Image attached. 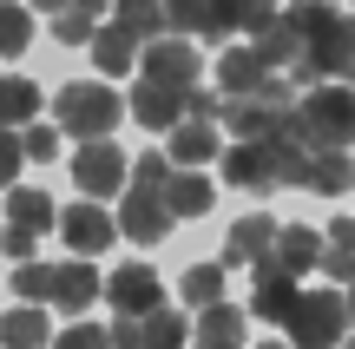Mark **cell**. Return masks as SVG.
Here are the masks:
<instances>
[{"label":"cell","instance_id":"41","mask_svg":"<svg viewBox=\"0 0 355 349\" xmlns=\"http://www.w3.org/2000/svg\"><path fill=\"white\" fill-rule=\"evenodd\" d=\"M73 7H79V13H92V20H99V13H105V0H73Z\"/></svg>","mask_w":355,"mask_h":349},{"label":"cell","instance_id":"15","mask_svg":"<svg viewBox=\"0 0 355 349\" xmlns=\"http://www.w3.org/2000/svg\"><path fill=\"white\" fill-rule=\"evenodd\" d=\"M303 191H322V198H343V191H355V165H349V145H322V152H309Z\"/></svg>","mask_w":355,"mask_h":349},{"label":"cell","instance_id":"34","mask_svg":"<svg viewBox=\"0 0 355 349\" xmlns=\"http://www.w3.org/2000/svg\"><path fill=\"white\" fill-rule=\"evenodd\" d=\"M53 40H60V46H86V40H92V13L60 7V13H53Z\"/></svg>","mask_w":355,"mask_h":349},{"label":"cell","instance_id":"36","mask_svg":"<svg viewBox=\"0 0 355 349\" xmlns=\"http://www.w3.org/2000/svg\"><path fill=\"white\" fill-rule=\"evenodd\" d=\"M26 165V152H20V126H0V185H13V171Z\"/></svg>","mask_w":355,"mask_h":349},{"label":"cell","instance_id":"23","mask_svg":"<svg viewBox=\"0 0 355 349\" xmlns=\"http://www.w3.org/2000/svg\"><path fill=\"white\" fill-rule=\"evenodd\" d=\"M270 237H277V218H237L224 237V264H257L270 257Z\"/></svg>","mask_w":355,"mask_h":349},{"label":"cell","instance_id":"19","mask_svg":"<svg viewBox=\"0 0 355 349\" xmlns=\"http://www.w3.org/2000/svg\"><path fill=\"white\" fill-rule=\"evenodd\" d=\"M165 26L171 33H204V40H224L230 20L217 0H165Z\"/></svg>","mask_w":355,"mask_h":349},{"label":"cell","instance_id":"28","mask_svg":"<svg viewBox=\"0 0 355 349\" xmlns=\"http://www.w3.org/2000/svg\"><path fill=\"white\" fill-rule=\"evenodd\" d=\"M26 46H33V13L0 0V60H20Z\"/></svg>","mask_w":355,"mask_h":349},{"label":"cell","instance_id":"32","mask_svg":"<svg viewBox=\"0 0 355 349\" xmlns=\"http://www.w3.org/2000/svg\"><path fill=\"white\" fill-rule=\"evenodd\" d=\"M184 297L198 303V310L217 303V297H224V271H217V264H191V271H184Z\"/></svg>","mask_w":355,"mask_h":349},{"label":"cell","instance_id":"27","mask_svg":"<svg viewBox=\"0 0 355 349\" xmlns=\"http://www.w3.org/2000/svg\"><path fill=\"white\" fill-rule=\"evenodd\" d=\"M322 271H329V277L355 271V218H336L329 231H322Z\"/></svg>","mask_w":355,"mask_h":349},{"label":"cell","instance_id":"21","mask_svg":"<svg viewBox=\"0 0 355 349\" xmlns=\"http://www.w3.org/2000/svg\"><path fill=\"white\" fill-rule=\"evenodd\" d=\"M165 211L171 218H204L211 211V178H198V171H165Z\"/></svg>","mask_w":355,"mask_h":349},{"label":"cell","instance_id":"33","mask_svg":"<svg viewBox=\"0 0 355 349\" xmlns=\"http://www.w3.org/2000/svg\"><path fill=\"white\" fill-rule=\"evenodd\" d=\"M13 290H20V303H46V290H53V264H33V257H26L20 271H13Z\"/></svg>","mask_w":355,"mask_h":349},{"label":"cell","instance_id":"9","mask_svg":"<svg viewBox=\"0 0 355 349\" xmlns=\"http://www.w3.org/2000/svg\"><path fill=\"white\" fill-rule=\"evenodd\" d=\"M224 158V178L237 185V191H270L277 185V152H270V139H237Z\"/></svg>","mask_w":355,"mask_h":349},{"label":"cell","instance_id":"31","mask_svg":"<svg viewBox=\"0 0 355 349\" xmlns=\"http://www.w3.org/2000/svg\"><path fill=\"white\" fill-rule=\"evenodd\" d=\"M217 7H224L230 26H250V33H263V26L277 20V0H217Z\"/></svg>","mask_w":355,"mask_h":349},{"label":"cell","instance_id":"30","mask_svg":"<svg viewBox=\"0 0 355 349\" xmlns=\"http://www.w3.org/2000/svg\"><path fill=\"white\" fill-rule=\"evenodd\" d=\"M257 46H263V60H270V66H290L296 53H303V40H296V26L283 20V7H277V20H270L263 33H257Z\"/></svg>","mask_w":355,"mask_h":349},{"label":"cell","instance_id":"24","mask_svg":"<svg viewBox=\"0 0 355 349\" xmlns=\"http://www.w3.org/2000/svg\"><path fill=\"white\" fill-rule=\"evenodd\" d=\"M53 330H46V310L40 303H20V310H0V349H33V343H46Z\"/></svg>","mask_w":355,"mask_h":349},{"label":"cell","instance_id":"13","mask_svg":"<svg viewBox=\"0 0 355 349\" xmlns=\"http://www.w3.org/2000/svg\"><path fill=\"white\" fill-rule=\"evenodd\" d=\"M105 297H112L119 316H145V310H158V277L145 264H125V271L105 277Z\"/></svg>","mask_w":355,"mask_h":349},{"label":"cell","instance_id":"26","mask_svg":"<svg viewBox=\"0 0 355 349\" xmlns=\"http://www.w3.org/2000/svg\"><path fill=\"white\" fill-rule=\"evenodd\" d=\"M26 119H40V86L7 73L0 79V126H26Z\"/></svg>","mask_w":355,"mask_h":349},{"label":"cell","instance_id":"38","mask_svg":"<svg viewBox=\"0 0 355 349\" xmlns=\"http://www.w3.org/2000/svg\"><path fill=\"white\" fill-rule=\"evenodd\" d=\"M165 171H171V158L145 152V158H132V178H125V185H165Z\"/></svg>","mask_w":355,"mask_h":349},{"label":"cell","instance_id":"43","mask_svg":"<svg viewBox=\"0 0 355 349\" xmlns=\"http://www.w3.org/2000/svg\"><path fill=\"white\" fill-rule=\"evenodd\" d=\"M349 323H355V271H349Z\"/></svg>","mask_w":355,"mask_h":349},{"label":"cell","instance_id":"7","mask_svg":"<svg viewBox=\"0 0 355 349\" xmlns=\"http://www.w3.org/2000/svg\"><path fill=\"white\" fill-rule=\"evenodd\" d=\"M119 231L139 237V244H158V237L171 231L165 191H158V185H125V198H119Z\"/></svg>","mask_w":355,"mask_h":349},{"label":"cell","instance_id":"4","mask_svg":"<svg viewBox=\"0 0 355 349\" xmlns=\"http://www.w3.org/2000/svg\"><path fill=\"white\" fill-rule=\"evenodd\" d=\"M290 112H296L290 79H277V73H270L257 92H224V105H217V119H224L237 139H270V132H277Z\"/></svg>","mask_w":355,"mask_h":349},{"label":"cell","instance_id":"25","mask_svg":"<svg viewBox=\"0 0 355 349\" xmlns=\"http://www.w3.org/2000/svg\"><path fill=\"white\" fill-rule=\"evenodd\" d=\"M191 337H198V343H217V349H237V343H243V310H230L224 297L204 303V316H198Z\"/></svg>","mask_w":355,"mask_h":349},{"label":"cell","instance_id":"3","mask_svg":"<svg viewBox=\"0 0 355 349\" xmlns=\"http://www.w3.org/2000/svg\"><path fill=\"white\" fill-rule=\"evenodd\" d=\"M119 119H125V99L105 86V73L99 79H73V86L53 92V126L73 132V139H105Z\"/></svg>","mask_w":355,"mask_h":349},{"label":"cell","instance_id":"17","mask_svg":"<svg viewBox=\"0 0 355 349\" xmlns=\"http://www.w3.org/2000/svg\"><path fill=\"white\" fill-rule=\"evenodd\" d=\"M270 73H277V66L263 60V46H230L224 60H217V86L224 92H257Z\"/></svg>","mask_w":355,"mask_h":349},{"label":"cell","instance_id":"14","mask_svg":"<svg viewBox=\"0 0 355 349\" xmlns=\"http://www.w3.org/2000/svg\"><path fill=\"white\" fill-rule=\"evenodd\" d=\"M296 303V271H283L277 257H257V316L263 323H283Z\"/></svg>","mask_w":355,"mask_h":349},{"label":"cell","instance_id":"39","mask_svg":"<svg viewBox=\"0 0 355 349\" xmlns=\"http://www.w3.org/2000/svg\"><path fill=\"white\" fill-rule=\"evenodd\" d=\"M217 105H224V99H217L204 79H198V86H184V112H191V119H217Z\"/></svg>","mask_w":355,"mask_h":349},{"label":"cell","instance_id":"6","mask_svg":"<svg viewBox=\"0 0 355 349\" xmlns=\"http://www.w3.org/2000/svg\"><path fill=\"white\" fill-rule=\"evenodd\" d=\"M125 178H132V158L112 145V132L105 139H79V152H73V185L86 198H119L125 191Z\"/></svg>","mask_w":355,"mask_h":349},{"label":"cell","instance_id":"2","mask_svg":"<svg viewBox=\"0 0 355 349\" xmlns=\"http://www.w3.org/2000/svg\"><path fill=\"white\" fill-rule=\"evenodd\" d=\"M296 139L309 145V152H322V145H355V86H309L303 99H296L290 112Z\"/></svg>","mask_w":355,"mask_h":349},{"label":"cell","instance_id":"42","mask_svg":"<svg viewBox=\"0 0 355 349\" xmlns=\"http://www.w3.org/2000/svg\"><path fill=\"white\" fill-rule=\"evenodd\" d=\"M33 7H46V13H60V7H73V0H33Z\"/></svg>","mask_w":355,"mask_h":349},{"label":"cell","instance_id":"1","mask_svg":"<svg viewBox=\"0 0 355 349\" xmlns=\"http://www.w3.org/2000/svg\"><path fill=\"white\" fill-rule=\"evenodd\" d=\"M283 20L303 40V53L290 60L296 86H316V79L355 66V13H336V7H322V0H296V7H283Z\"/></svg>","mask_w":355,"mask_h":349},{"label":"cell","instance_id":"11","mask_svg":"<svg viewBox=\"0 0 355 349\" xmlns=\"http://www.w3.org/2000/svg\"><path fill=\"white\" fill-rule=\"evenodd\" d=\"M145 73L152 79H165V86H198V73H204V60L184 46V40H165V33H152V46H145Z\"/></svg>","mask_w":355,"mask_h":349},{"label":"cell","instance_id":"12","mask_svg":"<svg viewBox=\"0 0 355 349\" xmlns=\"http://www.w3.org/2000/svg\"><path fill=\"white\" fill-rule=\"evenodd\" d=\"M92 297H99V271H92L86 257H73V264H53V290H46V303H53V310L79 316Z\"/></svg>","mask_w":355,"mask_h":349},{"label":"cell","instance_id":"22","mask_svg":"<svg viewBox=\"0 0 355 349\" xmlns=\"http://www.w3.org/2000/svg\"><path fill=\"white\" fill-rule=\"evenodd\" d=\"M7 224L53 231V224H60V211H53V191H40V185H7Z\"/></svg>","mask_w":355,"mask_h":349},{"label":"cell","instance_id":"18","mask_svg":"<svg viewBox=\"0 0 355 349\" xmlns=\"http://www.w3.org/2000/svg\"><path fill=\"white\" fill-rule=\"evenodd\" d=\"M217 158V119H178L171 126V165H211Z\"/></svg>","mask_w":355,"mask_h":349},{"label":"cell","instance_id":"35","mask_svg":"<svg viewBox=\"0 0 355 349\" xmlns=\"http://www.w3.org/2000/svg\"><path fill=\"white\" fill-rule=\"evenodd\" d=\"M20 152L33 158V165H46V158L60 152V126H33V119H26L20 126Z\"/></svg>","mask_w":355,"mask_h":349},{"label":"cell","instance_id":"37","mask_svg":"<svg viewBox=\"0 0 355 349\" xmlns=\"http://www.w3.org/2000/svg\"><path fill=\"white\" fill-rule=\"evenodd\" d=\"M33 244H40V231H26V224H13V231H0V250H7L13 264H26V257H33Z\"/></svg>","mask_w":355,"mask_h":349},{"label":"cell","instance_id":"5","mask_svg":"<svg viewBox=\"0 0 355 349\" xmlns=\"http://www.w3.org/2000/svg\"><path fill=\"white\" fill-rule=\"evenodd\" d=\"M283 330H290L296 343H343V330H349V297H336V290H296V303H290V316H283Z\"/></svg>","mask_w":355,"mask_h":349},{"label":"cell","instance_id":"16","mask_svg":"<svg viewBox=\"0 0 355 349\" xmlns=\"http://www.w3.org/2000/svg\"><path fill=\"white\" fill-rule=\"evenodd\" d=\"M270 257H277L283 271H296V277H303L309 264H322V237H316V224H277V237H270Z\"/></svg>","mask_w":355,"mask_h":349},{"label":"cell","instance_id":"40","mask_svg":"<svg viewBox=\"0 0 355 349\" xmlns=\"http://www.w3.org/2000/svg\"><path fill=\"white\" fill-rule=\"evenodd\" d=\"M60 343H66V349H99V343H105V330H92V323H73V330H60Z\"/></svg>","mask_w":355,"mask_h":349},{"label":"cell","instance_id":"20","mask_svg":"<svg viewBox=\"0 0 355 349\" xmlns=\"http://www.w3.org/2000/svg\"><path fill=\"white\" fill-rule=\"evenodd\" d=\"M86 46H92V66H99V73L105 79H112V73H125V66L132 60H139V33H125V26H92V40H86Z\"/></svg>","mask_w":355,"mask_h":349},{"label":"cell","instance_id":"10","mask_svg":"<svg viewBox=\"0 0 355 349\" xmlns=\"http://www.w3.org/2000/svg\"><path fill=\"white\" fill-rule=\"evenodd\" d=\"M125 112L139 119V126H152V132H171L178 119H184V86H165V79H152V73H145L139 86H132Z\"/></svg>","mask_w":355,"mask_h":349},{"label":"cell","instance_id":"8","mask_svg":"<svg viewBox=\"0 0 355 349\" xmlns=\"http://www.w3.org/2000/svg\"><path fill=\"white\" fill-rule=\"evenodd\" d=\"M60 237L73 244V257H99V250L119 237V218H105L99 198H86V205H66L60 211Z\"/></svg>","mask_w":355,"mask_h":349},{"label":"cell","instance_id":"29","mask_svg":"<svg viewBox=\"0 0 355 349\" xmlns=\"http://www.w3.org/2000/svg\"><path fill=\"white\" fill-rule=\"evenodd\" d=\"M112 7H119V26L125 33H139V40L165 33V0H112Z\"/></svg>","mask_w":355,"mask_h":349},{"label":"cell","instance_id":"44","mask_svg":"<svg viewBox=\"0 0 355 349\" xmlns=\"http://www.w3.org/2000/svg\"><path fill=\"white\" fill-rule=\"evenodd\" d=\"M349 73H355V66H349Z\"/></svg>","mask_w":355,"mask_h":349}]
</instances>
